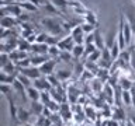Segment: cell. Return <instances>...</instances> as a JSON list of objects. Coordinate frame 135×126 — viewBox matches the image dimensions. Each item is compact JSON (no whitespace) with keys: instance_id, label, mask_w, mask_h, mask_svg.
<instances>
[{"instance_id":"cell-1","label":"cell","mask_w":135,"mask_h":126,"mask_svg":"<svg viewBox=\"0 0 135 126\" xmlns=\"http://www.w3.org/2000/svg\"><path fill=\"white\" fill-rule=\"evenodd\" d=\"M41 24L44 25V28L46 29V32H48L49 35L58 36V35L65 34L61 21H59L58 18H55V17H44V18L41 20Z\"/></svg>"},{"instance_id":"cell-2","label":"cell","mask_w":135,"mask_h":126,"mask_svg":"<svg viewBox=\"0 0 135 126\" xmlns=\"http://www.w3.org/2000/svg\"><path fill=\"white\" fill-rule=\"evenodd\" d=\"M70 35H72V38H73V41H75L76 45H84V36H86V34L83 32L82 24L76 25V27L72 29Z\"/></svg>"},{"instance_id":"cell-3","label":"cell","mask_w":135,"mask_h":126,"mask_svg":"<svg viewBox=\"0 0 135 126\" xmlns=\"http://www.w3.org/2000/svg\"><path fill=\"white\" fill-rule=\"evenodd\" d=\"M18 73L27 76V77L31 78V80H37V78H40L41 76H42L40 67H34V66L25 67V69H20V67H18Z\"/></svg>"},{"instance_id":"cell-4","label":"cell","mask_w":135,"mask_h":126,"mask_svg":"<svg viewBox=\"0 0 135 126\" xmlns=\"http://www.w3.org/2000/svg\"><path fill=\"white\" fill-rule=\"evenodd\" d=\"M58 46H59V49H61V50H69V52H72V50H73V48L76 46V44H75V41H73V38H72V35L69 34L68 36H63L62 39H59Z\"/></svg>"},{"instance_id":"cell-5","label":"cell","mask_w":135,"mask_h":126,"mask_svg":"<svg viewBox=\"0 0 135 126\" xmlns=\"http://www.w3.org/2000/svg\"><path fill=\"white\" fill-rule=\"evenodd\" d=\"M59 62V57L56 59H49L48 62H45L44 65L40 67L41 70V74L42 76H49V74H54V69H55V65Z\"/></svg>"},{"instance_id":"cell-6","label":"cell","mask_w":135,"mask_h":126,"mask_svg":"<svg viewBox=\"0 0 135 126\" xmlns=\"http://www.w3.org/2000/svg\"><path fill=\"white\" fill-rule=\"evenodd\" d=\"M32 86L37 88V90H40V91H51L52 90V86L49 84V81L46 80L45 76H41L40 78H37V80H34V83H32Z\"/></svg>"},{"instance_id":"cell-7","label":"cell","mask_w":135,"mask_h":126,"mask_svg":"<svg viewBox=\"0 0 135 126\" xmlns=\"http://www.w3.org/2000/svg\"><path fill=\"white\" fill-rule=\"evenodd\" d=\"M6 98L8 101V111H10V119H11V122H18V108L16 107L14 99H13V97L10 94H7Z\"/></svg>"},{"instance_id":"cell-8","label":"cell","mask_w":135,"mask_h":126,"mask_svg":"<svg viewBox=\"0 0 135 126\" xmlns=\"http://www.w3.org/2000/svg\"><path fill=\"white\" fill-rule=\"evenodd\" d=\"M13 90H14L17 94L21 95V98H23L24 102L28 99V97H27V87H25L20 80H17V78L14 80V83H13Z\"/></svg>"},{"instance_id":"cell-9","label":"cell","mask_w":135,"mask_h":126,"mask_svg":"<svg viewBox=\"0 0 135 126\" xmlns=\"http://www.w3.org/2000/svg\"><path fill=\"white\" fill-rule=\"evenodd\" d=\"M69 7L73 8V13H75V14H80V15H84V14L89 11V8L84 6L83 3L76 2V0H69Z\"/></svg>"},{"instance_id":"cell-10","label":"cell","mask_w":135,"mask_h":126,"mask_svg":"<svg viewBox=\"0 0 135 126\" xmlns=\"http://www.w3.org/2000/svg\"><path fill=\"white\" fill-rule=\"evenodd\" d=\"M20 24V20L17 17H13V15H7V17H2V28H7V29H11L13 27Z\"/></svg>"},{"instance_id":"cell-11","label":"cell","mask_w":135,"mask_h":126,"mask_svg":"<svg viewBox=\"0 0 135 126\" xmlns=\"http://www.w3.org/2000/svg\"><path fill=\"white\" fill-rule=\"evenodd\" d=\"M48 50H49V45L48 44H35L31 45V52L34 55H48Z\"/></svg>"},{"instance_id":"cell-12","label":"cell","mask_w":135,"mask_h":126,"mask_svg":"<svg viewBox=\"0 0 135 126\" xmlns=\"http://www.w3.org/2000/svg\"><path fill=\"white\" fill-rule=\"evenodd\" d=\"M30 111L31 113H34L35 116H41L42 113H44V109H45V105L41 102V101H31V104H30Z\"/></svg>"},{"instance_id":"cell-13","label":"cell","mask_w":135,"mask_h":126,"mask_svg":"<svg viewBox=\"0 0 135 126\" xmlns=\"http://www.w3.org/2000/svg\"><path fill=\"white\" fill-rule=\"evenodd\" d=\"M49 59L51 57L48 55H32L31 56V65L34 67H41L45 62H48Z\"/></svg>"},{"instance_id":"cell-14","label":"cell","mask_w":135,"mask_h":126,"mask_svg":"<svg viewBox=\"0 0 135 126\" xmlns=\"http://www.w3.org/2000/svg\"><path fill=\"white\" fill-rule=\"evenodd\" d=\"M94 45L97 46V49H99V50H103L105 48V41H104L103 35H101L100 28H97L94 31Z\"/></svg>"},{"instance_id":"cell-15","label":"cell","mask_w":135,"mask_h":126,"mask_svg":"<svg viewBox=\"0 0 135 126\" xmlns=\"http://www.w3.org/2000/svg\"><path fill=\"white\" fill-rule=\"evenodd\" d=\"M7 8H8V13H10V15L13 17H18L23 14V8H21L20 3H13V4H7Z\"/></svg>"},{"instance_id":"cell-16","label":"cell","mask_w":135,"mask_h":126,"mask_svg":"<svg viewBox=\"0 0 135 126\" xmlns=\"http://www.w3.org/2000/svg\"><path fill=\"white\" fill-rule=\"evenodd\" d=\"M31 111H28V109H24V108H18V122L20 123H28L30 118H31Z\"/></svg>"},{"instance_id":"cell-17","label":"cell","mask_w":135,"mask_h":126,"mask_svg":"<svg viewBox=\"0 0 135 126\" xmlns=\"http://www.w3.org/2000/svg\"><path fill=\"white\" fill-rule=\"evenodd\" d=\"M111 115H113V119H115L118 122H124L125 120V112H124V109H122L121 107H114L113 108V112H111Z\"/></svg>"},{"instance_id":"cell-18","label":"cell","mask_w":135,"mask_h":126,"mask_svg":"<svg viewBox=\"0 0 135 126\" xmlns=\"http://www.w3.org/2000/svg\"><path fill=\"white\" fill-rule=\"evenodd\" d=\"M118 86L121 87V90H124V91H131L132 90V86H134V83L131 81V80L128 77H120L118 78Z\"/></svg>"},{"instance_id":"cell-19","label":"cell","mask_w":135,"mask_h":126,"mask_svg":"<svg viewBox=\"0 0 135 126\" xmlns=\"http://www.w3.org/2000/svg\"><path fill=\"white\" fill-rule=\"evenodd\" d=\"M27 97H28V99H31V101H40V98H41V91L37 90L34 86H31V87L27 88Z\"/></svg>"},{"instance_id":"cell-20","label":"cell","mask_w":135,"mask_h":126,"mask_svg":"<svg viewBox=\"0 0 135 126\" xmlns=\"http://www.w3.org/2000/svg\"><path fill=\"white\" fill-rule=\"evenodd\" d=\"M17 74H7L4 71H0V81H2V84H10V86H13L14 80L17 78Z\"/></svg>"},{"instance_id":"cell-21","label":"cell","mask_w":135,"mask_h":126,"mask_svg":"<svg viewBox=\"0 0 135 126\" xmlns=\"http://www.w3.org/2000/svg\"><path fill=\"white\" fill-rule=\"evenodd\" d=\"M84 23H89V24H93V25H97V27H99V21H97L96 13L89 10L86 14H84Z\"/></svg>"},{"instance_id":"cell-22","label":"cell","mask_w":135,"mask_h":126,"mask_svg":"<svg viewBox=\"0 0 135 126\" xmlns=\"http://www.w3.org/2000/svg\"><path fill=\"white\" fill-rule=\"evenodd\" d=\"M59 11H65L66 7L69 6V0H49Z\"/></svg>"},{"instance_id":"cell-23","label":"cell","mask_w":135,"mask_h":126,"mask_svg":"<svg viewBox=\"0 0 135 126\" xmlns=\"http://www.w3.org/2000/svg\"><path fill=\"white\" fill-rule=\"evenodd\" d=\"M72 56L73 59H80L84 56V45H76L72 50Z\"/></svg>"},{"instance_id":"cell-24","label":"cell","mask_w":135,"mask_h":126,"mask_svg":"<svg viewBox=\"0 0 135 126\" xmlns=\"http://www.w3.org/2000/svg\"><path fill=\"white\" fill-rule=\"evenodd\" d=\"M20 6H21V8H23V10H27V11H30V13L38 10V7L35 6V4H32L31 2H28V0H23V2H20Z\"/></svg>"},{"instance_id":"cell-25","label":"cell","mask_w":135,"mask_h":126,"mask_svg":"<svg viewBox=\"0 0 135 126\" xmlns=\"http://www.w3.org/2000/svg\"><path fill=\"white\" fill-rule=\"evenodd\" d=\"M18 50H23V52H27V50H31V44L25 39H18V46H17Z\"/></svg>"},{"instance_id":"cell-26","label":"cell","mask_w":135,"mask_h":126,"mask_svg":"<svg viewBox=\"0 0 135 126\" xmlns=\"http://www.w3.org/2000/svg\"><path fill=\"white\" fill-rule=\"evenodd\" d=\"M72 76V71L70 70H66V69H62V70H58L56 71V77L61 80V81H65Z\"/></svg>"},{"instance_id":"cell-27","label":"cell","mask_w":135,"mask_h":126,"mask_svg":"<svg viewBox=\"0 0 135 126\" xmlns=\"http://www.w3.org/2000/svg\"><path fill=\"white\" fill-rule=\"evenodd\" d=\"M59 55H61V49H59V46H58V45H55V46H49L48 56H49L51 59H56V57H59Z\"/></svg>"},{"instance_id":"cell-28","label":"cell","mask_w":135,"mask_h":126,"mask_svg":"<svg viewBox=\"0 0 135 126\" xmlns=\"http://www.w3.org/2000/svg\"><path fill=\"white\" fill-rule=\"evenodd\" d=\"M59 59H61L62 62H65V63H70V60L73 59V56H72V52H69V50H61Z\"/></svg>"},{"instance_id":"cell-29","label":"cell","mask_w":135,"mask_h":126,"mask_svg":"<svg viewBox=\"0 0 135 126\" xmlns=\"http://www.w3.org/2000/svg\"><path fill=\"white\" fill-rule=\"evenodd\" d=\"M122 102H124L127 107H129V105L132 104V94H131V91L122 90Z\"/></svg>"},{"instance_id":"cell-30","label":"cell","mask_w":135,"mask_h":126,"mask_svg":"<svg viewBox=\"0 0 135 126\" xmlns=\"http://www.w3.org/2000/svg\"><path fill=\"white\" fill-rule=\"evenodd\" d=\"M82 28H83V32L84 34H93L99 27H97V25H93V24H89V23H83L82 24Z\"/></svg>"},{"instance_id":"cell-31","label":"cell","mask_w":135,"mask_h":126,"mask_svg":"<svg viewBox=\"0 0 135 126\" xmlns=\"http://www.w3.org/2000/svg\"><path fill=\"white\" fill-rule=\"evenodd\" d=\"M40 101L44 105H46V104H49L51 101H52V97H51V92L49 91H41V98H40Z\"/></svg>"},{"instance_id":"cell-32","label":"cell","mask_w":135,"mask_h":126,"mask_svg":"<svg viewBox=\"0 0 135 126\" xmlns=\"http://www.w3.org/2000/svg\"><path fill=\"white\" fill-rule=\"evenodd\" d=\"M45 77H46V80H48L49 84H51L54 88L59 87V81H61V80L56 77V74H49V76H45Z\"/></svg>"},{"instance_id":"cell-33","label":"cell","mask_w":135,"mask_h":126,"mask_svg":"<svg viewBox=\"0 0 135 126\" xmlns=\"http://www.w3.org/2000/svg\"><path fill=\"white\" fill-rule=\"evenodd\" d=\"M100 59H101V50H99V49H97V50H94L93 53H90V55L87 56V60H90V62H94V63H97V62L100 60Z\"/></svg>"},{"instance_id":"cell-34","label":"cell","mask_w":135,"mask_h":126,"mask_svg":"<svg viewBox=\"0 0 135 126\" xmlns=\"http://www.w3.org/2000/svg\"><path fill=\"white\" fill-rule=\"evenodd\" d=\"M101 59L105 62H110V63H113V57H111V52H110V49L105 46V48L101 50Z\"/></svg>"},{"instance_id":"cell-35","label":"cell","mask_w":135,"mask_h":126,"mask_svg":"<svg viewBox=\"0 0 135 126\" xmlns=\"http://www.w3.org/2000/svg\"><path fill=\"white\" fill-rule=\"evenodd\" d=\"M17 80H20V81L23 83V84H24V86L27 87V88L32 86V83H31V78H28L27 76H24V74H21V73H18V74H17Z\"/></svg>"},{"instance_id":"cell-36","label":"cell","mask_w":135,"mask_h":126,"mask_svg":"<svg viewBox=\"0 0 135 126\" xmlns=\"http://www.w3.org/2000/svg\"><path fill=\"white\" fill-rule=\"evenodd\" d=\"M48 38H49V34L48 32H40V34H37V42H38V44H46V42H48Z\"/></svg>"},{"instance_id":"cell-37","label":"cell","mask_w":135,"mask_h":126,"mask_svg":"<svg viewBox=\"0 0 135 126\" xmlns=\"http://www.w3.org/2000/svg\"><path fill=\"white\" fill-rule=\"evenodd\" d=\"M84 70H86V67H84L83 63H76L75 65V74L78 76V77H82V74L84 73Z\"/></svg>"},{"instance_id":"cell-38","label":"cell","mask_w":135,"mask_h":126,"mask_svg":"<svg viewBox=\"0 0 135 126\" xmlns=\"http://www.w3.org/2000/svg\"><path fill=\"white\" fill-rule=\"evenodd\" d=\"M94 50H97V46L94 44H90V45H84V56L83 57H87L90 53H93Z\"/></svg>"},{"instance_id":"cell-39","label":"cell","mask_w":135,"mask_h":126,"mask_svg":"<svg viewBox=\"0 0 135 126\" xmlns=\"http://www.w3.org/2000/svg\"><path fill=\"white\" fill-rule=\"evenodd\" d=\"M131 46V45H129ZM129 52H131V60H129V67L135 71V48H134V45L131 46V48L128 49Z\"/></svg>"},{"instance_id":"cell-40","label":"cell","mask_w":135,"mask_h":126,"mask_svg":"<svg viewBox=\"0 0 135 126\" xmlns=\"http://www.w3.org/2000/svg\"><path fill=\"white\" fill-rule=\"evenodd\" d=\"M8 62H11V59H10V55L8 53H2L0 55V66H6Z\"/></svg>"},{"instance_id":"cell-41","label":"cell","mask_w":135,"mask_h":126,"mask_svg":"<svg viewBox=\"0 0 135 126\" xmlns=\"http://www.w3.org/2000/svg\"><path fill=\"white\" fill-rule=\"evenodd\" d=\"M11 88H13V86H10V84H0V90H2V94L4 97H6L7 94H10Z\"/></svg>"},{"instance_id":"cell-42","label":"cell","mask_w":135,"mask_h":126,"mask_svg":"<svg viewBox=\"0 0 135 126\" xmlns=\"http://www.w3.org/2000/svg\"><path fill=\"white\" fill-rule=\"evenodd\" d=\"M56 104H58V102H55V101L52 99V101H51L49 104H46L45 107H46V108H49V109H51V111H52V112H56V111L59 112V109H61V107H59V105H56Z\"/></svg>"},{"instance_id":"cell-43","label":"cell","mask_w":135,"mask_h":126,"mask_svg":"<svg viewBox=\"0 0 135 126\" xmlns=\"http://www.w3.org/2000/svg\"><path fill=\"white\" fill-rule=\"evenodd\" d=\"M90 44H94V32L86 34V36H84V45H90Z\"/></svg>"},{"instance_id":"cell-44","label":"cell","mask_w":135,"mask_h":126,"mask_svg":"<svg viewBox=\"0 0 135 126\" xmlns=\"http://www.w3.org/2000/svg\"><path fill=\"white\" fill-rule=\"evenodd\" d=\"M59 115L62 116V119H63V120H70L72 118L75 116V115H73V113H72L70 111H66V112H61V113H59Z\"/></svg>"},{"instance_id":"cell-45","label":"cell","mask_w":135,"mask_h":126,"mask_svg":"<svg viewBox=\"0 0 135 126\" xmlns=\"http://www.w3.org/2000/svg\"><path fill=\"white\" fill-rule=\"evenodd\" d=\"M58 42H59V39L55 35H49L48 42H46V44H48L49 46H55V45H58Z\"/></svg>"},{"instance_id":"cell-46","label":"cell","mask_w":135,"mask_h":126,"mask_svg":"<svg viewBox=\"0 0 135 126\" xmlns=\"http://www.w3.org/2000/svg\"><path fill=\"white\" fill-rule=\"evenodd\" d=\"M107 125H108V126H121V122H118V120H115V119H110V120L107 122Z\"/></svg>"},{"instance_id":"cell-47","label":"cell","mask_w":135,"mask_h":126,"mask_svg":"<svg viewBox=\"0 0 135 126\" xmlns=\"http://www.w3.org/2000/svg\"><path fill=\"white\" fill-rule=\"evenodd\" d=\"M100 83H101V81H99V80H94V81H93V87H94L96 91H99L100 88H101V87H100Z\"/></svg>"},{"instance_id":"cell-48","label":"cell","mask_w":135,"mask_h":126,"mask_svg":"<svg viewBox=\"0 0 135 126\" xmlns=\"http://www.w3.org/2000/svg\"><path fill=\"white\" fill-rule=\"evenodd\" d=\"M128 119H129V120H131V122H132V123L135 125V115H129Z\"/></svg>"},{"instance_id":"cell-49","label":"cell","mask_w":135,"mask_h":126,"mask_svg":"<svg viewBox=\"0 0 135 126\" xmlns=\"http://www.w3.org/2000/svg\"><path fill=\"white\" fill-rule=\"evenodd\" d=\"M131 94H132V105H134V108H135V92L131 91Z\"/></svg>"},{"instance_id":"cell-50","label":"cell","mask_w":135,"mask_h":126,"mask_svg":"<svg viewBox=\"0 0 135 126\" xmlns=\"http://www.w3.org/2000/svg\"><path fill=\"white\" fill-rule=\"evenodd\" d=\"M11 126H20V122H13Z\"/></svg>"},{"instance_id":"cell-51","label":"cell","mask_w":135,"mask_h":126,"mask_svg":"<svg viewBox=\"0 0 135 126\" xmlns=\"http://www.w3.org/2000/svg\"><path fill=\"white\" fill-rule=\"evenodd\" d=\"M23 126H37V125H31V123H30V122H28V123H24Z\"/></svg>"}]
</instances>
